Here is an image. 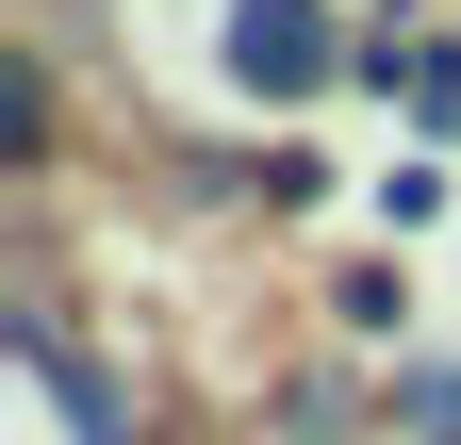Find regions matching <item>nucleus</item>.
Masks as SVG:
<instances>
[{"label":"nucleus","mask_w":461,"mask_h":445,"mask_svg":"<svg viewBox=\"0 0 461 445\" xmlns=\"http://www.w3.org/2000/svg\"><path fill=\"white\" fill-rule=\"evenodd\" d=\"M412 429H429V445H461V379H445V363L412 379Z\"/></svg>","instance_id":"obj_2"},{"label":"nucleus","mask_w":461,"mask_h":445,"mask_svg":"<svg viewBox=\"0 0 461 445\" xmlns=\"http://www.w3.org/2000/svg\"><path fill=\"white\" fill-rule=\"evenodd\" d=\"M230 67L248 83H330V17L313 0H248V17H230Z\"/></svg>","instance_id":"obj_1"}]
</instances>
